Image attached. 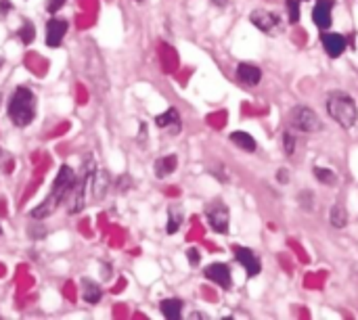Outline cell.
Instances as JSON below:
<instances>
[{"label":"cell","instance_id":"obj_1","mask_svg":"<svg viewBox=\"0 0 358 320\" xmlns=\"http://www.w3.org/2000/svg\"><path fill=\"white\" fill-rule=\"evenodd\" d=\"M76 174H73V170L69 168V166H63L61 170H59V174H57V178H55V182H52V187H50V193H48V197L40 203V208H36L34 212H31V218H36V220H40V218H46V216H50L71 193H73V187H76Z\"/></svg>","mask_w":358,"mask_h":320},{"label":"cell","instance_id":"obj_2","mask_svg":"<svg viewBox=\"0 0 358 320\" xmlns=\"http://www.w3.org/2000/svg\"><path fill=\"white\" fill-rule=\"evenodd\" d=\"M8 117L17 128H25L34 122V117H36V94L29 88H25V86L15 88V92L8 99Z\"/></svg>","mask_w":358,"mask_h":320},{"label":"cell","instance_id":"obj_3","mask_svg":"<svg viewBox=\"0 0 358 320\" xmlns=\"http://www.w3.org/2000/svg\"><path fill=\"white\" fill-rule=\"evenodd\" d=\"M327 111L342 128H352L358 122L357 101L348 92H331L327 99Z\"/></svg>","mask_w":358,"mask_h":320},{"label":"cell","instance_id":"obj_4","mask_svg":"<svg viewBox=\"0 0 358 320\" xmlns=\"http://www.w3.org/2000/svg\"><path fill=\"white\" fill-rule=\"evenodd\" d=\"M289 124H292V128H296L298 132H306V134H313V132H321V130H323L321 117H319L310 107H304V105H298V107L292 109V113H289Z\"/></svg>","mask_w":358,"mask_h":320},{"label":"cell","instance_id":"obj_5","mask_svg":"<svg viewBox=\"0 0 358 320\" xmlns=\"http://www.w3.org/2000/svg\"><path fill=\"white\" fill-rule=\"evenodd\" d=\"M250 21H252V25H256L264 34H273V31H277L281 27V17L277 13H273V10H266V8L252 10Z\"/></svg>","mask_w":358,"mask_h":320},{"label":"cell","instance_id":"obj_6","mask_svg":"<svg viewBox=\"0 0 358 320\" xmlns=\"http://www.w3.org/2000/svg\"><path fill=\"white\" fill-rule=\"evenodd\" d=\"M233 254H235V260L245 268L248 277H256V275H260V270H262L260 258H258L250 247L235 245V247H233Z\"/></svg>","mask_w":358,"mask_h":320},{"label":"cell","instance_id":"obj_7","mask_svg":"<svg viewBox=\"0 0 358 320\" xmlns=\"http://www.w3.org/2000/svg\"><path fill=\"white\" fill-rule=\"evenodd\" d=\"M334 0H319L313 10V21L321 31H327L334 23Z\"/></svg>","mask_w":358,"mask_h":320},{"label":"cell","instance_id":"obj_8","mask_svg":"<svg viewBox=\"0 0 358 320\" xmlns=\"http://www.w3.org/2000/svg\"><path fill=\"white\" fill-rule=\"evenodd\" d=\"M67 21L65 19H61V17H52L48 23H46V46H50V48H57V46H61V42H63V38H65V34H67Z\"/></svg>","mask_w":358,"mask_h":320},{"label":"cell","instance_id":"obj_9","mask_svg":"<svg viewBox=\"0 0 358 320\" xmlns=\"http://www.w3.org/2000/svg\"><path fill=\"white\" fill-rule=\"evenodd\" d=\"M206 216H208V222H210L212 231H216L220 235L229 233V220H231V216H229V210L224 205H220V203L218 205H212L206 212Z\"/></svg>","mask_w":358,"mask_h":320},{"label":"cell","instance_id":"obj_10","mask_svg":"<svg viewBox=\"0 0 358 320\" xmlns=\"http://www.w3.org/2000/svg\"><path fill=\"white\" fill-rule=\"evenodd\" d=\"M206 279L208 281H212V283H216L218 287H222V289H231V285H233V277H231V268L227 266V264H210L208 268H206Z\"/></svg>","mask_w":358,"mask_h":320},{"label":"cell","instance_id":"obj_11","mask_svg":"<svg viewBox=\"0 0 358 320\" xmlns=\"http://www.w3.org/2000/svg\"><path fill=\"white\" fill-rule=\"evenodd\" d=\"M321 42H323V46H325V50H327V54H329L331 59L342 57V54H344V50H346V38H344L342 34H329V31H323Z\"/></svg>","mask_w":358,"mask_h":320},{"label":"cell","instance_id":"obj_12","mask_svg":"<svg viewBox=\"0 0 358 320\" xmlns=\"http://www.w3.org/2000/svg\"><path fill=\"white\" fill-rule=\"evenodd\" d=\"M237 80L245 86H258L262 80V71H260V67H256L252 63H239L237 65Z\"/></svg>","mask_w":358,"mask_h":320},{"label":"cell","instance_id":"obj_13","mask_svg":"<svg viewBox=\"0 0 358 320\" xmlns=\"http://www.w3.org/2000/svg\"><path fill=\"white\" fill-rule=\"evenodd\" d=\"M155 124H157V128H162V130H168V132H172V134H178L180 132V115H178V111L176 109H168L166 113H162V115H157L155 117Z\"/></svg>","mask_w":358,"mask_h":320},{"label":"cell","instance_id":"obj_14","mask_svg":"<svg viewBox=\"0 0 358 320\" xmlns=\"http://www.w3.org/2000/svg\"><path fill=\"white\" fill-rule=\"evenodd\" d=\"M80 287H82V300H84V302H88V304H99V302H101L103 291H101V287H99L94 281L82 279V281H80Z\"/></svg>","mask_w":358,"mask_h":320},{"label":"cell","instance_id":"obj_15","mask_svg":"<svg viewBox=\"0 0 358 320\" xmlns=\"http://www.w3.org/2000/svg\"><path fill=\"white\" fill-rule=\"evenodd\" d=\"M176 166H178L176 155H166V157H162V159L155 161V176L157 178H164V176L172 174L176 170Z\"/></svg>","mask_w":358,"mask_h":320},{"label":"cell","instance_id":"obj_16","mask_svg":"<svg viewBox=\"0 0 358 320\" xmlns=\"http://www.w3.org/2000/svg\"><path fill=\"white\" fill-rule=\"evenodd\" d=\"M162 314L170 320H178L182 317V302L180 300H164L159 306Z\"/></svg>","mask_w":358,"mask_h":320},{"label":"cell","instance_id":"obj_17","mask_svg":"<svg viewBox=\"0 0 358 320\" xmlns=\"http://www.w3.org/2000/svg\"><path fill=\"white\" fill-rule=\"evenodd\" d=\"M231 140H233V145H237L239 149H243L248 153H254L256 151V140L248 132H233L231 134Z\"/></svg>","mask_w":358,"mask_h":320},{"label":"cell","instance_id":"obj_18","mask_svg":"<svg viewBox=\"0 0 358 320\" xmlns=\"http://www.w3.org/2000/svg\"><path fill=\"white\" fill-rule=\"evenodd\" d=\"M329 220H331V224L336 228H344L348 224V212H346V208L340 205V203H336L334 210H331V218Z\"/></svg>","mask_w":358,"mask_h":320},{"label":"cell","instance_id":"obj_19","mask_svg":"<svg viewBox=\"0 0 358 320\" xmlns=\"http://www.w3.org/2000/svg\"><path fill=\"white\" fill-rule=\"evenodd\" d=\"M180 224H182V210L180 208H170V212H168V228H166L168 235L178 233Z\"/></svg>","mask_w":358,"mask_h":320},{"label":"cell","instance_id":"obj_20","mask_svg":"<svg viewBox=\"0 0 358 320\" xmlns=\"http://www.w3.org/2000/svg\"><path fill=\"white\" fill-rule=\"evenodd\" d=\"M315 176H317L319 182L329 184V187H334V184L338 182V176H336L331 170H327V168H315Z\"/></svg>","mask_w":358,"mask_h":320},{"label":"cell","instance_id":"obj_21","mask_svg":"<svg viewBox=\"0 0 358 320\" xmlns=\"http://www.w3.org/2000/svg\"><path fill=\"white\" fill-rule=\"evenodd\" d=\"M17 36L21 38V42H23V44H29V42H34L36 29H34V25H31L29 21H23V25H21V29L17 31Z\"/></svg>","mask_w":358,"mask_h":320},{"label":"cell","instance_id":"obj_22","mask_svg":"<svg viewBox=\"0 0 358 320\" xmlns=\"http://www.w3.org/2000/svg\"><path fill=\"white\" fill-rule=\"evenodd\" d=\"M283 151H285L287 157H292L294 151H296V138H294L292 132H283Z\"/></svg>","mask_w":358,"mask_h":320},{"label":"cell","instance_id":"obj_23","mask_svg":"<svg viewBox=\"0 0 358 320\" xmlns=\"http://www.w3.org/2000/svg\"><path fill=\"white\" fill-rule=\"evenodd\" d=\"M287 15H289L292 23L300 21V4H298V0H287Z\"/></svg>","mask_w":358,"mask_h":320},{"label":"cell","instance_id":"obj_24","mask_svg":"<svg viewBox=\"0 0 358 320\" xmlns=\"http://www.w3.org/2000/svg\"><path fill=\"white\" fill-rule=\"evenodd\" d=\"M63 4H65V0H48V2H46V10H48V13H57Z\"/></svg>","mask_w":358,"mask_h":320},{"label":"cell","instance_id":"obj_25","mask_svg":"<svg viewBox=\"0 0 358 320\" xmlns=\"http://www.w3.org/2000/svg\"><path fill=\"white\" fill-rule=\"evenodd\" d=\"M187 256H189V262H191L193 266H197V264H199V252H197V249H189V252H187Z\"/></svg>","mask_w":358,"mask_h":320},{"label":"cell","instance_id":"obj_26","mask_svg":"<svg viewBox=\"0 0 358 320\" xmlns=\"http://www.w3.org/2000/svg\"><path fill=\"white\" fill-rule=\"evenodd\" d=\"M212 4H216V6H227L229 4V0H210Z\"/></svg>","mask_w":358,"mask_h":320},{"label":"cell","instance_id":"obj_27","mask_svg":"<svg viewBox=\"0 0 358 320\" xmlns=\"http://www.w3.org/2000/svg\"><path fill=\"white\" fill-rule=\"evenodd\" d=\"M191 319H208V317H206V314H199V312H193Z\"/></svg>","mask_w":358,"mask_h":320},{"label":"cell","instance_id":"obj_28","mask_svg":"<svg viewBox=\"0 0 358 320\" xmlns=\"http://www.w3.org/2000/svg\"><path fill=\"white\" fill-rule=\"evenodd\" d=\"M0 235H2V228H0Z\"/></svg>","mask_w":358,"mask_h":320},{"label":"cell","instance_id":"obj_29","mask_svg":"<svg viewBox=\"0 0 358 320\" xmlns=\"http://www.w3.org/2000/svg\"><path fill=\"white\" fill-rule=\"evenodd\" d=\"M0 65H2V59H0Z\"/></svg>","mask_w":358,"mask_h":320},{"label":"cell","instance_id":"obj_30","mask_svg":"<svg viewBox=\"0 0 358 320\" xmlns=\"http://www.w3.org/2000/svg\"><path fill=\"white\" fill-rule=\"evenodd\" d=\"M136 2H143V0H136Z\"/></svg>","mask_w":358,"mask_h":320}]
</instances>
